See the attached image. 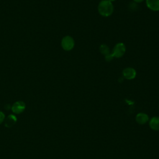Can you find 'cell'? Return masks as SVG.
Returning <instances> with one entry per match:
<instances>
[{
  "label": "cell",
  "mask_w": 159,
  "mask_h": 159,
  "mask_svg": "<svg viewBox=\"0 0 159 159\" xmlns=\"http://www.w3.org/2000/svg\"><path fill=\"white\" fill-rule=\"evenodd\" d=\"M98 10L101 16L109 17L113 13L114 6L112 3L108 0H102L98 4Z\"/></svg>",
  "instance_id": "obj_1"
},
{
  "label": "cell",
  "mask_w": 159,
  "mask_h": 159,
  "mask_svg": "<svg viewBox=\"0 0 159 159\" xmlns=\"http://www.w3.org/2000/svg\"><path fill=\"white\" fill-rule=\"evenodd\" d=\"M125 51H126V47L125 44L122 42H119L115 45V46L112 49V52L111 54L114 58H119L124 55Z\"/></svg>",
  "instance_id": "obj_2"
},
{
  "label": "cell",
  "mask_w": 159,
  "mask_h": 159,
  "mask_svg": "<svg viewBox=\"0 0 159 159\" xmlns=\"http://www.w3.org/2000/svg\"><path fill=\"white\" fill-rule=\"evenodd\" d=\"M61 45L64 50L70 51L74 48L75 40L73 37L70 35L65 36L61 39Z\"/></svg>",
  "instance_id": "obj_3"
},
{
  "label": "cell",
  "mask_w": 159,
  "mask_h": 159,
  "mask_svg": "<svg viewBox=\"0 0 159 159\" xmlns=\"http://www.w3.org/2000/svg\"><path fill=\"white\" fill-rule=\"evenodd\" d=\"M25 104L22 101H18L15 102L11 106L12 111L16 114H19L24 111L25 109Z\"/></svg>",
  "instance_id": "obj_4"
},
{
  "label": "cell",
  "mask_w": 159,
  "mask_h": 159,
  "mask_svg": "<svg viewBox=\"0 0 159 159\" xmlns=\"http://www.w3.org/2000/svg\"><path fill=\"white\" fill-rule=\"evenodd\" d=\"M137 72L132 67H127L122 71V75L124 78L130 80L135 78Z\"/></svg>",
  "instance_id": "obj_5"
},
{
  "label": "cell",
  "mask_w": 159,
  "mask_h": 159,
  "mask_svg": "<svg viewBox=\"0 0 159 159\" xmlns=\"http://www.w3.org/2000/svg\"><path fill=\"white\" fill-rule=\"evenodd\" d=\"M148 116L144 112H139L135 116L136 122L140 125H143L149 121Z\"/></svg>",
  "instance_id": "obj_6"
},
{
  "label": "cell",
  "mask_w": 159,
  "mask_h": 159,
  "mask_svg": "<svg viewBox=\"0 0 159 159\" xmlns=\"http://www.w3.org/2000/svg\"><path fill=\"white\" fill-rule=\"evenodd\" d=\"M17 122V117L14 114H9L4 120V126L7 128L12 127Z\"/></svg>",
  "instance_id": "obj_7"
},
{
  "label": "cell",
  "mask_w": 159,
  "mask_h": 159,
  "mask_svg": "<svg viewBox=\"0 0 159 159\" xmlns=\"http://www.w3.org/2000/svg\"><path fill=\"white\" fill-rule=\"evenodd\" d=\"M149 126L155 131H159V116H153L149 119Z\"/></svg>",
  "instance_id": "obj_8"
},
{
  "label": "cell",
  "mask_w": 159,
  "mask_h": 159,
  "mask_svg": "<svg viewBox=\"0 0 159 159\" xmlns=\"http://www.w3.org/2000/svg\"><path fill=\"white\" fill-rule=\"evenodd\" d=\"M147 7L153 11H159V0H145Z\"/></svg>",
  "instance_id": "obj_9"
},
{
  "label": "cell",
  "mask_w": 159,
  "mask_h": 159,
  "mask_svg": "<svg viewBox=\"0 0 159 159\" xmlns=\"http://www.w3.org/2000/svg\"><path fill=\"white\" fill-rule=\"evenodd\" d=\"M99 51L104 56H106V55H107L111 53L109 47L107 45H106V44H102L101 45H100V47H99Z\"/></svg>",
  "instance_id": "obj_10"
},
{
  "label": "cell",
  "mask_w": 159,
  "mask_h": 159,
  "mask_svg": "<svg viewBox=\"0 0 159 159\" xmlns=\"http://www.w3.org/2000/svg\"><path fill=\"white\" fill-rule=\"evenodd\" d=\"M5 120V114L3 112L0 111V124H2Z\"/></svg>",
  "instance_id": "obj_11"
},
{
  "label": "cell",
  "mask_w": 159,
  "mask_h": 159,
  "mask_svg": "<svg viewBox=\"0 0 159 159\" xmlns=\"http://www.w3.org/2000/svg\"><path fill=\"white\" fill-rule=\"evenodd\" d=\"M104 57H105V60L106 61H111L114 58V57H112L111 53L110 54L106 55V56H104Z\"/></svg>",
  "instance_id": "obj_12"
},
{
  "label": "cell",
  "mask_w": 159,
  "mask_h": 159,
  "mask_svg": "<svg viewBox=\"0 0 159 159\" xmlns=\"http://www.w3.org/2000/svg\"><path fill=\"white\" fill-rule=\"evenodd\" d=\"M4 107H5L7 110H9L11 107V106H9V104H6V105L4 106Z\"/></svg>",
  "instance_id": "obj_13"
},
{
  "label": "cell",
  "mask_w": 159,
  "mask_h": 159,
  "mask_svg": "<svg viewBox=\"0 0 159 159\" xmlns=\"http://www.w3.org/2000/svg\"><path fill=\"white\" fill-rule=\"evenodd\" d=\"M144 0H134V1L135 2H137V3H140V2H143Z\"/></svg>",
  "instance_id": "obj_14"
},
{
  "label": "cell",
  "mask_w": 159,
  "mask_h": 159,
  "mask_svg": "<svg viewBox=\"0 0 159 159\" xmlns=\"http://www.w3.org/2000/svg\"><path fill=\"white\" fill-rule=\"evenodd\" d=\"M108 1H110V2H113V1H116V0H108Z\"/></svg>",
  "instance_id": "obj_15"
},
{
  "label": "cell",
  "mask_w": 159,
  "mask_h": 159,
  "mask_svg": "<svg viewBox=\"0 0 159 159\" xmlns=\"http://www.w3.org/2000/svg\"><path fill=\"white\" fill-rule=\"evenodd\" d=\"M158 107H159V104H158Z\"/></svg>",
  "instance_id": "obj_16"
}]
</instances>
